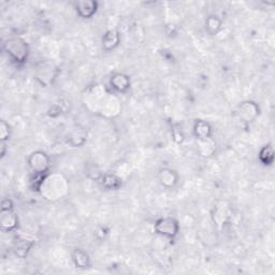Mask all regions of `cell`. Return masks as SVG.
<instances>
[{
	"label": "cell",
	"mask_w": 275,
	"mask_h": 275,
	"mask_svg": "<svg viewBox=\"0 0 275 275\" xmlns=\"http://www.w3.org/2000/svg\"><path fill=\"white\" fill-rule=\"evenodd\" d=\"M4 51L12 62L17 65H24L29 55V48L27 42L22 38H10L5 41Z\"/></svg>",
	"instance_id": "obj_1"
},
{
	"label": "cell",
	"mask_w": 275,
	"mask_h": 275,
	"mask_svg": "<svg viewBox=\"0 0 275 275\" xmlns=\"http://www.w3.org/2000/svg\"><path fill=\"white\" fill-rule=\"evenodd\" d=\"M154 230L156 233L173 240L175 236L179 234L180 224L179 221L173 217L159 218L156 220Z\"/></svg>",
	"instance_id": "obj_2"
},
{
	"label": "cell",
	"mask_w": 275,
	"mask_h": 275,
	"mask_svg": "<svg viewBox=\"0 0 275 275\" xmlns=\"http://www.w3.org/2000/svg\"><path fill=\"white\" fill-rule=\"evenodd\" d=\"M28 166L33 173L47 174L50 169V157L42 151H36L29 155Z\"/></svg>",
	"instance_id": "obj_3"
},
{
	"label": "cell",
	"mask_w": 275,
	"mask_h": 275,
	"mask_svg": "<svg viewBox=\"0 0 275 275\" xmlns=\"http://www.w3.org/2000/svg\"><path fill=\"white\" fill-rule=\"evenodd\" d=\"M57 75V68L52 63H42L37 68L36 78L43 86H49L54 81Z\"/></svg>",
	"instance_id": "obj_4"
},
{
	"label": "cell",
	"mask_w": 275,
	"mask_h": 275,
	"mask_svg": "<svg viewBox=\"0 0 275 275\" xmlns=\"http://www.w3.org/2000/svg\"><path fill=\"white\" fill-rule=\"evenodd\" d=\"M259 115V106L253 101L243 102L236 110V116L243 123H250Z\"/></svg>",
	"instance_id": "obj_5"
},
{
	"label": "cell",
	"mask_w": 275,
	"mask_h": 275,
	"mask_svg": "<svg viewBox=\"0 0 275 275\" xmlns=\"http://www.w3.org/2000/svg\"><path fill=\"white\" fill-rule=\"evenodd\" d=\"M75 11L82 19H91L98 10V3L93 0H79L74 3Z\"/></svg>",
	"instance_id": "obj_6"
},
{
	"label": "cell",
	"mask_w": 275,
	"mask_h": 275,
	"mask_svg": "<svg viewBox=\"0 0 275 275\" xmlns=\"http://www.w3.org/2000/svg\"><path fill=\"white\" fill-rule=\"evenodd\" d=\"M0 226L4 231H14L19 227V217L13 210L0 211Z\"/></svg>",
	"instance_id": "obj_7"
},
{
	"label": "cell",
	"mask_w": 275,
	"mask_h": 275,
	"mask_svg": "<svg viewBox=\"0 0 275 275\" xmlns=\"http://www.w3.org/2000/svg\"><path fill=\"white\" fill-rule=\"evenodd\" d=\"M158 180L164 187L170 189L173 188L179 182V174L169 168H164L158 173Z\"/></svg>",
	"instance_id": "obj_8"
},
{
	"label": "cell",
	"mask_w": 275,
	"mask_h": 275,
	"mask_svg": "<svg viewBox=\"0 0 275 275\" xmlns=\"http://www.w3.org/2000/svg\"><path fill=\"white\" fill-rule=\"evenodd\" d=\"M111 87L118 93H126L130 87V79L124 73H114L110 79Z\"/></svg>",
	"instance_id": "obj_9"
},
{
	"label": "cell",
	"mask_w": 275,
	"mask_h": 275,
	"mask_svg": "<svg viewBox=\"0 0 275 275\" xmlns=\"http://www.w3.org/2000/svg\"><path fill=\"white\" fill-rule=\"evenodd\" d=\"M35 242L25 238H18L14 242L13 251L19 258H26L28 253L32 250Z\"/></svg>",
	"instance_id": "obj_10"
},
{
	"label": "cell",
	"mask_w": 275,
	"mask_h": 275,
	"mask_svg": "<svg viewBox=\"0 0 275 275\" xmlns=\"http://www.w3.org/2000/svg\"><path fill=\"white\" fill-rule=\"evenodd\" d=\"M120 42V36L117 30H108L102 37V48L104 51L110 52L118 47Z\"/></svg>",
	"instance_id": "obj_11"
},
{
	"label": "cell",
	"mask_w": 275,
	"mask_h": 275,
	"mask_svg": "<svg viewBox=\"0 0 275 275\" xmlns=\"http://www.w3.org/2000/svg\"><path fill=\"white\" fill-rule=\"evenodd\" d=\"M194 134L198 140H206L212 138L213 130L211 125L208 123V121L202 120V119H198L195 121L194 125Z\"/></svg>",
	"instance_id": "obj_12"
},
{
	"label": "cell",
	"mask_w": 275,
	"mask_h": 275,
	"mask_svg": "<svg viewBox=\"0 0 275 275\" xmlns=\"http://www.w3.org/2000/svg\"><path fill=\"white\" fill-rule=\"evenodd\" d=\"M72 260L74 265L79 269H87L90 266V258L86 251L76 248L72 253Z\"/></svg>",
	"instance_id": "obj_13"
},
{
	"label": "cell",
	"mask_w": 275,
	"mask_h": 275,
	"mask_svg": "<svg viewBox=\"0 0 275 275\" xmlns=\"http://www.w3.org/2000/svg\"><path fill=\"white\" fill-rule=\"evenodd\" d=\"M100 183L106 190H116L121 186V180L115 174L105 173L101 175Z\"/></svg>",
	"instance_id": "obj_14"
},
{
	"label": "cell",
	"mask_w": 275,
	"mask_h": 275,
	"mask_svg": "<svg viewBox=\"0 0 275 275\" xmlns=\"http://www.w3.org/2000/svg\"><path fill=\"white\" fill-rule=\"evenodd\" d=\"M87 139V132L84 130V128L76 127L71 131L70 135H69L68 142L70 143L72 147H82V145L86 142Z\"/></svg>",
	"instance_id": "obj_15"
},
{
	"label": "cell",
	"mask_w": 275,
	"mask_h": 275,
	"mask_svg": "<svg viewBox=\"0 0 275 275\" xmlns=\"http://www.w3.org/2000/svg\"><path fill=\"white\" fill-rule=\"evenodd\" d=\"M221 27H223V21L216 17V15H210L205 20V30L211 36L217 35L220 32Z\"/></svg>",
	"instance_id": "obj_16"
},
{
	"label": "cell",
	"mask_w": 275,
	"mask_h": 275,
	"mask_svg": "<svg viewBox=\"0 0 275 275\" xmlns=\"http://www.w3.org/2000/svg\"><path fill=\"white\" fill-rule=\"evenodd\" d=\"M259 160L265 166H270L273 164L274 150L272 145H265L261 149L260 153H259Z\"/></svg>",
	"instance_id": "obj_17"
},
{
	"label": "cell",
	"mask_w": 275,
	"mask_h": 275,
	"mask_svg": "<svg viewBox=\"0 0 275 275\" xmlns=\"http://www.w3.org/2000/svg\"><path fill=\"white\" fill-rule=\"evenodd\" d=\"M10 135H11V130H10L9 124H7L5 120H2L0 121V141L7 142L10 139Z\"/></svg>",
	"instance_id": "obj_18"
},
{
	"label": "cell",
	"mask_w": 275,
	"mask_h": 275,
	"mask_svg": "<svg viewBox=\"0 0 275 275\" xmlns=\"http://www.w3.org/2000/svg\"><path fill=\"white\" fill-rule=\"evenodd\" d=\"M172 136L174 141L177 143H182L183 141H184L185 136H184V133H183V131L181 130V129L179 127H173L172 129Z\"/></svg>",
	"instance_id": "obj_19"
},
{
	"label": "cell",
	"mask_w": 275,
	"mask_h": 275,
	"mask_svg": "<svg viewBox=\"0 0 275 275\" xmlns=\"http://www.w3.org/2000/svg\"><path fill=\"white\" fill-rule=\"evenodd\" d=\"M2 210H13V202L10 199H5L2 203Z\"/></svg>",
	"instance_id": "obj_20"
},
{
	"label": "cell",
	"mask_w": 275,
	"mask_h": 275,
	"mask_svg": "<svg viewBox=\"0 0 275 275\" xmlns=\"http://www.w3.org/2000/svg\"><path fill=\"white\" fill-rule=\"evenodd\" d=\"M6 142H2V157H4L6 155Z\"/></svg>",
	"instance_id": "obj_21"
}]
</instances>
